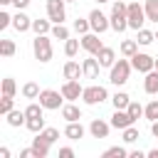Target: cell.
I'll return each mask as SVG.
<instances>
[{"label": "cell", "mask_w": 158, "mask_h": 158, "mask_svg": "<svg viewBox=\"0 0 158 158\" xmlns=\"http://www.w3.org/2000/svg\"><path fill=\"white\" fill-rule=\"evenodd\" d=\"M96 2H111V0H96Z\"/></svg>", "instance_id": "obj_51"}, {"label": "cell", "mask_w": 158, "mask_h": 158, "mask_svg": "<svg viewBox=\"0 0 158 158\" xmlns=\"http://www.w3.org/2000/svg\"><path fill=\"white\" fill-rule=\"evenodd\" d=\"M10 2H12V0H0V5H10Z\"/></svg>", "instance_id": "obj_50"}, {"label": "cell", "mask_w": 158, "mask_h": 158, "mask_svg": "<svg viewBox=\"0 0 158 158\" xmlns=\"http://www.w3.org/2000/svg\"><path fill=\"white\" fill-rule=\"evenodd\" d=\"M94 57L99 59V64H101V67H109V69H111V67H114V62H116V52H114L111 47H101V49H99V54H94Z\"/></svg>", "instance_id": "obj_17"}, {"label": "cell", "mask_w": 158, "mask_h": 158, "mask_svg": "<svg viewBox=\"0 0 158 158\" xmlns=\"http://www.w3.org/2000/svg\"><path fill=\"white\" fill-rule=\"evenodd\" d=\"M89 25H91V32L101 35V32H106V30L111 27V20H109L101 10H91V12H89Z\"/></svg>", "instance_id": "obj_8"}, {"label": "cell", "mask_w": 158, "mask_h": 158, "mask_svg": "<svg viewBox=\"0 0 158 158\" xmlns=\"http://www.w3.org/2000/svg\"><path fill=\"white\" fill-rule=\"evenodd\" d=\"M25 121H27L25 111H15V109H12V111L7 114V123H10V126H15V128H17V126H22Z\"/></svg>", "instance_id": "obj_26"}, {"label": "cell", "mask_w": 158, "mask_h": 158, "mask_svg": "<svg viewBox=\"0 0 158 158\" xmlns=\"http://www.w3.org/2000/svg\"><path fill=\"white\" fill-rule=\"evenodd\" d=\"M62 118H64V121H79V118H81V109H79L74 101H69V104L62 106Z\"/></svg>", "instance_id": "obj_18"}, {"label": "cell", "mask_w": 158, "mask_h": 158, "mask_svg": "<svg viewBox=\"0 0 158 158\" xmlns=\"http://www.w3.org/2000/svg\"><path fill=\"white\" fill-rule=\"evenodd\" d=\"M143 89L146 94H158V69H151L143 79Z\"/></svg>", "instance_id": "obj_20"}, {"label": "cell", "mask_w": 158, "mask_h": 158, "mask_svg": "<svg viewBox=\"0 0 158 158\" xmlns=\"http://www.w3.org/2000/svg\"><path fill=\"white\" fill-rule=\"evenodd\" d=\"M15 52H17V47H15L12 40H2V42H0V54H2V57H12Z\"/></svg>", "instance_id": "obj_34"}, {"label": "cell", "mask_w": 158, "mask_h": 158, "mask_svg": "<svg viewBox=\"0 0 158 158\" xmlns=\"http://www.w3.org/2000/svg\"><path fill=\"white\" fill-rule=\"evenodd\" d=\"M146 17L151 22H158V0H146Z\"/></svg>", "instance_id": "obj_28"}, {"label": "cell", "mask_w": 158, "mask_h": 158, "mask_svg": "<svg viewBox=\"0 0 158 158\" xmlns=\"http://www.w3.org/2000/svg\"><path fill=\"white\" fill-rule=\"evenodd\" d=\"M67 2H74V0H67Z\"/></svg>", "instance_id": "obj_54"}, {"label": "cell", "mask_w": 158, "mask_h": 158, "mask_svg": "<svg viewBox=\"0 0 158 158\" xmlns=\"http://www.w3.org/2000/svg\"><path fill=\"white\" fill-rule=\"evenodd\" d=\"M109 131H111V123H106V121H101V118H94V121L89 123V133H91L94 138H106Z\"/></svg>", "instance_id": "obj_12"}, {"label": "cell", "mask_w": 158, "mask_h": 158, "mask_svg": "<svg viewBox=\"0 0 158 158\" xmlns=\"http://www.w3.org/2000/svg\"><path fill=\"white\" fill-rule=\"evenodd\" d=\"M126 111H128V114H131V118H133V121H138V118H141V116H143V111H146V106H141V104H138V101H131V104H128V109H126Z\"/></svg>", "instance_id": "obj_36"}, {"label": "cell", "mask_w": 158, "mask_h": 158, "mask_svg": "<svg viewBox=\"0 0 158 158\" xmlns=\"http://www.w3.org/2000/svg\"><path fill=\"white\" fill-rule=\"evenodd\" d=\"M146 156H148V158H158V148H151V151H146Z\"/></svg>", "instance_id": "obj_49"}, {"label": "cell", "mask_w": 158, "mask_h": 158, "mask_svg": "<svg viewBox=\"0 0 158 158\" xmlns=\"http://www.w3.org/2000/svg\"><path fill=\"white\" fill-rule=\"evenodd\" d=\"M146 153L143 151H128V158H143Z\"/></svg>", "instance_id": "obj_46"}, {"label": "cell", "mask_w": 158, "mask_h": 158, "mask_svg": "<svg viewBox=\"0 0 158 158\" xmlns=\"http://www.w3.org/2000/svg\"><path fill=\"white\" fill-rule=\"evenodd\" d=\"M49 35H52V40H62V42H67V40H69V30L64 27V22H57V25L52 27V32H49Z\"/></svg>", "instance_id": "obj_24"}, {"label": "cell", "mask_w": 158, "mask_h": 158, "mask_svg": "<svg viewBox=\"0 0 158 158\" xmlns=\"http://www.w3.org/2000/svg\"><path fill=\"white\" fill-rule=\"evenodd\" d=\"M153 40H156V32L143 30V27H141V30H138V35H136V42H138V44H151Z\"/></svg>", "instance_id": "obj_31"}, {"label": "cell", "mask_w": 158, "mask_h": 158, "mask_svg": "<svg viewBox=\"0 0 158 158\" xmlns=\"http://www.w3.org/2000/svg\"><path fill=\"white\" fill-rule=\"evenodd\" d=\"M133 123H136V121L131 118V114H128L126 109H116L114 116H111V126H114V128H121V131H123V128H128V126H133Z\"/></svg>", "instance_id": "obj_11"}, {"label": "cell", "mask_w": 158, "mask_h": 158, "mask_svg": "<svg viewBox=\"0 0 158 158\" xmlns=\"http://www.w3.org/2000/svg\"><path fill=\"white\" fill-rule=\"evenodd\" d=\"M12 106H15V96H2V101H0V114H10L12 111Z\"/></svg>", "instance_id": "obj_40"}, {"label": "cell", "mask_w": 158, "mask_h": 158, "mask_svg": "<svg viewBox=\"0 0 158 158\" xmlns=\"http://www.w3.org/2000/svg\"><path fill=\"white\" fill-rule=\"evenodd\" d=\"M111 30L114 32H126L128 30V17L126 15H121V12H111Z\"/></svg>", "instance_id": "obj_19"}, {"label": "cell", "mask_w": 158, "mask_h": 158, "mask_svg": "<svg viewBox=\"0 0 158 158\" xmlns=\"http://www.w3.org/2000/svg\"><path fill=\"white\" fill-rule=\"evenodd\" d=\"M111 104H114V109H128L131 96H128L126 91H116V94L111 96Z\"/></svg>", "instance_id": "obj_22"}, {"label": "cell", "mask_w": 158, "mask_h": 158, "mask_svg": "<svg viewBox=\"0 0 158 158\" xmlns=\"http://www.w3.org/2000/svg\"><path fill=\"white\" fill-rule=\"evenodd\" d=\"M131 69H133V64H131L128 59L114 62V67H111V72H109V81L116 84V86H123V84L128 81V77H131Z\"/></svg>", "instance_id": "obj_1"}, {"label": "cell", "mask_w": 158, "mask_h": 158, "mask_svg": "<svg viewBox=\"0 0 158 158\" xmlns=\"http://www.w3.org/2000/svg\"><path fill=\"white\" fill-rule=\"evenodd\" d=\"M101 47H104V44H101V40H99L96 32H86V35H81V49H86L89 54H99Z\"/></svg>", "instance_id": "obj_10"}, {"label": "cell", "mask_w": 158, "mask_h": 158, "mask_svg": "<svg viewBox=\"0 0 158 158\" xmlns=\"http://www.w3.org/2000/svg\"><path fill=\"white\" fill-rule=\"evenodd\" d=\"M37 99H40V104H42L44 109H49V111L64 106V96H62V91H54V89H42Z\"/></svg>", "instance_id": "obj_4"}, {"label": "cell", "mask_w": 158, "mask_h": 158, "mask_svg": "<svg viewBox=\"0 0 158 158\" xmlns=\"http://www.w3.org/2000/svg\"><path fill=\"white\" fill-rule=\"evenodd\" d=\"M84 126L79 123V121H67V128H64V136L69 138V141H79V138H84Z\"/></svg>", "instance_id": "obj_16"}, {"label": "cell", "mask_w": 158, "mask_h": 158, "mask_svg": "<svg viewBox=\"0 0 158 158\" xmlns=\"http://www.w3.org/2000/svg\"><path fill=\"white\" fill-rule=\"evenodd\" d=\"M59 91H62V96H64L67 101H77V99L84 94V86L79 84V79H67Z\"/></svg>", "instance_id": "obj_9"}, {"label": "cell", "mask_w": 158, "mask_h": 158, "mask_svg": "<svg viewBox=\"0 0 158 158\" xmlns=\"http://www.w3.org/2000/svg\"><path fill=\"white\" fill-rule=\"evenodd\" d=\"M49 141L42 136V133H37L35 138H32V148H35V153H37V158H47L49 156Z\"/></svg>", "instance_id": "obj_14"}, {"label": "cell", "mask_w": 158, "mask_h": 158, "mask_svg": "<svg viewBox=\"0 0 158 158\" xmlns=\"http://www.w3.org/2000/svg\"><path fill=\"white\" fill-rule=\"evenodd\" d=\"M99 67H101V64H99V59H96L94 54L81 62V69H84V77H86V79H96V77H99Z\"/></svg>", "instance_id": "obj_13"}, {"label": "cell", "mask_w": 158, "mask_h": 158, "mask_svg": "<svg viewBox=\"0 0 158 158\" xmlns=\"http://www.w3.org/2000/svg\"><path fill=\"white\" fill-rule=\"evenodd\" d=\"M141 138V133H138V128H133V126H128V128H123V143H136Z\"/></svg>", "instance_id": "obj_39"}, {"label": "cell", "mask_w": 158, "mask_h": 158, "mask_svg": "<svg viewBox=\"0 0 158 158\" xmlns=\"http://www.w3.org/2000/svg\"><path fill=\"white\" fill-rule=\"evenodd\" d=\"M67 0H47V17L57 25V22H64L67 20V7H64Z\"/></svg>", "instance_id": "obj_7"}, {"label": "cell", "mask_w": 158, "mask_h": 158, "mask_svg": "<svg viewBox=\"0 0 158 158\" xmlns=\"http://www.w3.org/2000/svg\"><path fill=\"white\" fill-rule=\"evenodd\" d=\"M15 91H17L15 79H12V77H5V79H2V96H15Z\"/></svg>", "instance_id": "obj_32"}, {"label": "cell", "mask_w": 158, "mask_h": 158, "mask_svg": "<svg viewBox=\"0 0 158 158\" xmlns=\"http://www.w3.org/2000/svg\"><path fill=\"white\" fill-rule=\"evenodd\" d=\"M131 64H133L136 72L148 74L151 69H156V57H151V54H146V52H136V54L131 57Z\"/></svg>", "instance_id": "obj_6"}, {"label": "cell", "mask_w": 158, "mask_h": 158, "mask_svg": "<svg viewBox=\"0 0 158 158\" xmlns=\"http://www.w3.org/2000/svg\"><path fill=\"white\" fill-rule=\"evenodd\" d=\"M12 25V15H7L5 10L0 12V30H5V27H10Z\"/></svg>", "instance_id": "obj_42"}, {"label": "cell", "mask_w": 158, "mask_h": 158, "mask_svg": "<svg viewBox=\"0 0 158 158\" xmlns=\"http://www.w3.org/2000/svg\"><path fill=\"white\" fill-rule=\"evenodd\" d=\"M91 30V25H89V17L84 20V17H77L74 20V32H79V35H86Z\"/></svg>", "instance_id": "obj_37"}, {"label": "cell", "mask_w": 158, "mask_h": 158, "mask_svg": "<svg viewBox=\"0 0 158 158\" xmlns=\"http://www.w3.org/2000/svg\"><path fill=\"white\" fill-rule=\"evenodd\" d=\"M143 116H146L148 121H158V99H153V101H148V104H146Z\"/></svg>", "instance_id": "obj_30"}, {"label": "cell", "mask_w": 158, "mask_h": 158, "mask_svg": "<svg viewBox=\"0 0 158 158\" xmlns=\"http://www.w3.org/2000/svg\"><path fill=\"white\" fill-rule=\"evenodd\" d=\"M156 40H158V30H156Z\"/></svg>", "instance_id": "obj_53"}, {"label": "cell", "mask_w": 158, "mask_h": 158, "mask_svg": "<svg viewBox=\"0 0 158 158\" xmlns=\"http://www.w3.org/2000/svg\"><path fill=\"white\" fill-rule=\"evenodd\" d=\"M12 5H15L17 10H25V7L30 5V0H12Z\"/></svg>", "instance_id": "obj_45"}, {"label": "cell", "mask_w": 158, "mask_h": 158, "mask_svg": "<svg viewBox=\"0 0 158 158\" xmlns=\"http://www.w3.org/2000/svg\"><path fill=\"white\" fill-rule=\"evenodd\" d=\"M151 133L158 138V121H151Z\"/></svg>", "instance_id": "obj_47"}, {"label": "cell", "mask_w": 158, "mask_h": 158, "mask_svg": "<svg viewBox=\"0 0 158 158\" xmlns=\"http://www.w3.org/2000/svg\"><path fill=\"white\" fill-rule=\"evenodd\" d=\"M32 52H35V59H40L42 64H47L52 59V40L47 35H35L32 40Z\"/></svg>", "instance_id": "obj_2"}, {"label": "cell", "mask_w": 158, "mask_h": 158, "mask_svg": "<svg viewBox=\"0 0 158 158\" xmlns=\"http://www.w3.org/2000/svg\"><path fill=\"white\" fill-rule=\"evenodd\" d=\"M101 156H104V158H126L128 151H126L123 146H111V148H106Z\"/></svg>", "instance_id": "obj_27"}, {"label": "cell", "mask_w": 158, "mask_h": 158, "mask_svg": "<svg viewBox=\"0 0 158 158\" xmlns=\"http://www.w3.org/2000/svg\"><path fill=\"white\" fill-rule=\"evenodd\" d=\"M136 52H138V42H136V40H123V42H121V54H123V57L131 59Z\"/></svg>", "instance_id": "obj_25"}, {"label": "cell", "mask_w": 158, "mask_h": 158, "mask_svg": "<svg viewBox=\"0 0 158 158\" xmlns=\"http://www.w3.org/2000/svg\"><path fill=\"white\" fill-rule=\"evenodd\" d=\"M25 126H27L32 133H40V131L44 128V116H37V118H27V121H25Z\"/></svg>", "instance_id": "obj_33"}, {"label": "cell", "mask_w": 158, "mask_h": 158, "mask_svg": "<svg viewBox=\"0 0 158 158\" xmlns=\"http://www.w3.org/2000/svg\"><path fill=\"white\" fill-rule=\"evenodd\" d=\"M52 20H32V32L35 35H47V32H52V25H49Z\"/></svg>", "instance_id": "obj_23"}, {"label": "cell", "mask_w": 158, "mask_h": 158, "mask_svg": "<svg viewBox=\"0 0 158 158\" xmlns=\"http://www.w3.org/2000/svg\"><path fill=\"white\" fill-rule=\"evenodd\" d=\"M79 47H81V40H67L64 42V54L67 57H74L79 52Z\"/></svg>", "instance_id": "obj_35"}, {"label": "cell", "mask_w": 158, "mask_h": 158, "mask_svg": "<svg viewBox=\"0 0 158 158\" xmlns=\"http://www.w3.org/2000/svg\"><path fill=\"white\" fill-rule=\"evenodd\" d=\"M20 158H37V153H35V148H22Z\"/></svg>", "instance_id": "obj_43"}, {"label": "cell", "mask_w": 158, "mask_h": 158, "mask_svg": "<svg viewBox=\"0 0 158 158\" xmlns=\"http://www.w3.org/2000/svg\"><path fill=\"white\" fill-rule=\"evenodd\" d=\"M0 158H10V148L2 146V148H0Z\"/></svg>", "instance_id": "obj_48"}, {"label": "cell", "mask_w": 158, "mask_h": 158, "mask_svg": "<svg viewBox=\"0 0 158 158\" xmlns=\"http://www.w3.org/2000/svg\"><path fill=\"white\" fill-rule=\"evenodd\" d=\"M59 156H62V158H74V151H72L69 146H64V148H59Z\"/></svg>", "instance_id": "obj_44"}, {"label": "cell", "mask_w": 158, "mask_h": 158, "mask_svg": "<svg viewBox=\"0 0 158 158\" xmlns=\"http://www.w3.org/2000/svg\"><path fill=\"white\" fill-rule=\"evenodd\" d=\"M40 91H42V89H40L35 81H27V84L22 86V96H25V99H37V96H40Z\"/></svg>", "instance_id": "obj_29"}, {"label": "cell", "mask_w": 158, "mask_h": 158, "mask_svg": "<svg viewBox=\"0 0 158 158\" xmlns=\"http://www.w3.org/2000/svg\"><path fill=\"white\" fill-rule=\"evenodd\" d=\"M126 17H128V27L131 30H141L143 27V22L148 20L146 17V7L143 5H138V2H128V12H126Z\"/></svg>", "instance_id": "obj_3"}, {"label": "cell", "mask_w": 158, "mask_h": 158, "mask_svg": "<svg viewBox=\"0 0 158 158\" xmlns=\"http://www.w3.org/2000/svg\"><path fill=\"white\" fill-rule=\"evenodd\" d=\"M156 69H158V57H156Z\"/></svg>", "instance_id": "obj_52"}, {"label": "cell", "mask_w": 158, "mask_h": 158, "mask_svg": "<svg viewBox=\"0 0 158 158\" xmlns=\"http://www.w3.org/2000/svg\"><path fill=\"white\" fill-rule=\"evenodd\" d=\"M12 27L17 32H27V30H32V17H27L22 10H17V15H12Z\"/></svg>", "instance_id": "obj_15"}, {"label": "cell", "mask_w": 158, "mask_h": 158, "mask_svg": "<svg viewBox=\"0 0 158 158\" xmlns=\"http://www.w3.org/2000/svg\"><path fill=\"white\" fill-rule=\"evenodd\" d=\"M106 99H109V91H106L101 84L86 86V89H84V94H81V101H84V104H89V106H96V104H101V101H106Z\"/></svg>", "instance_id": "obj_5"}, {"label": "cell", "mask_w": 158, "mask_h": 158, "mask_svg": "<svg viewBox=\"0 0 158 158\" xmlns=\"http://www.w3.org/2000/svg\"><path fill=\"white\" fill-rule=\"evenodd\" d=\"M42 111H44L42 104H30V106H25V116H27V118H37V116H42Z\"/></svg>", "instance_id": "obj_38"}, {"label": "cell", "mask_w": 158, "mask_h": 158, "mask_svg": "<svg viewBox=\"0 0 158 158\" xmlns=\"http://www.w3.org/2000/svg\"><path fill=\"white\" fill-rule=\"evenodd\" d=\"M40 133H42V136H44V138H47L49 143H54V141L59 138V131H57V128H52V126H49V128H42Z\"/></svg>", "instance_id": "obj_41"}, {"label": "cell", "mask_w": 158, "mask_h": 158, "mask_svg": "<svg viewBox=\"0 0 158 158\" xmlns=\"http://www.w3.org/2000/svg\"><path fill=\"white\" fill-rule=\"evenodd\" d=\"M62 74H64V79H79L81 74H84V69L74 62V59H69L67 64H64V69H62Z\"/></svg>", "instance_id": "obj_21"}]
</instances>
